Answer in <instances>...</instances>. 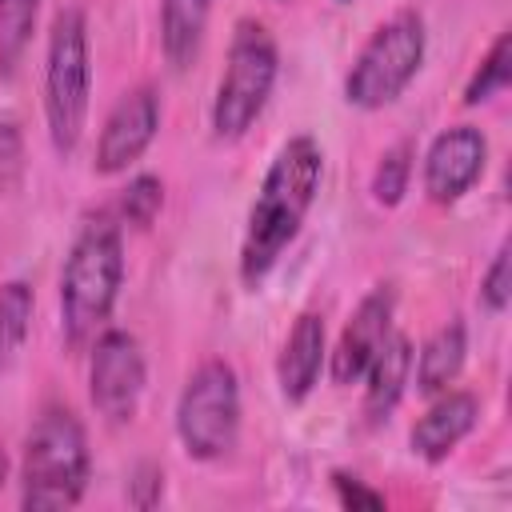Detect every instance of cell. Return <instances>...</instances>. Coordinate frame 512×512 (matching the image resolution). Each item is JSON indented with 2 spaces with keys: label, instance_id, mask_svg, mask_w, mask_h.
I'll return each instance as SVG.
<instances>
[{
  "label": "cell",
  "instance_id": "cell-1",
  "mask_svg": "<svg viewBox=\"0 0 512 512\" xmlns=\"http://www.w3.org/2000/svg\"><path fill=\"white\" fill-rule=\"evenodd\" d=\"M320 176H324V152L312 136H292L280 144L248 208V228L240 244V280L248 288H260L264 276L284 256V248L300 236V224L320 192Z\"/></svg>",
  "mask_w": 512,
  "mask_h": 512
},
{
  "label": "cell",
  "instance_id": "cell-2",
  "mask_svg": "<svg viewBox=\"0 0 512 512\" xmlns=\"http://www.w3.org/2000/svg\"><path fill=\"white\" fill-rule=\"evenodd\" d=\"M120 284H124L120 220L96 216L80 228L60 268V328L72 348H88L108 328Z\"/></svg>",
  "mask_w": 512,
  "mask_h": 512
},
{
  "label": "cell",
  "instance_id": "cell-3",
  "mask_svg": "<svg viewBox=\"0 0 512 512\" xmlns=\"http://www.w3.org/2000/svg\"><path fill=\"white\" fill-rule=\"evenodd\" d=\"M92 476V452L88 432L76 420V412L52 404L36 416V424L24 436L20 456V508L48 512V508H72L80 504Z\"/></svg>",
  "mask_w": 512,
  "mask_h": 512
},
{
  "label": "cell",
  "instance_id": "cell-4",
  "mask_svg": "<svg viewBox=\"0 0 512 512\" xmlns=\"http://www.w3.org/2000/svg\"><path fill=\"white\" fill-rule=\"evenodd\" d=\"M92 104V56H88V20L80 8H60L48 28L44 52V120L48 140L60 156L76 152Z\"/></svg>",
  "mask_w": 512,
  "mask_h": 512
},
{
  "label": "cell",
  "instance_id": "cell-5",
  "mask_svg": "<svg viewBox=\"0 0 512 512\" xmlns=\"http://www.w3.org/2000/svg\"><path fill=\"white\" fill-rule=\"evenodd\" d=\"M424 48H428V32H424L420 12H412V8L396 12L364 40L356 60L348 64L344 100L364 112L388 108L416 80V72L424 64Z\"/></svg>",
  "mask_w": 512,
  "mask_h": 512
},
{
  "label": "cell",
  "instance_id": "cell-6",
  "mask_svg": "<svg viewBox=\"0 0 512 512\" xmlns=\"http://www.w3.org/2000/svg\"><path fill=\"white\" fill-rule=\"evenodd\" d=\"M280 76V52L260 20H240L228 44L224 76L212 96V132L220 140H240L264 112Z\"/></svg>",
  "mask_w": 512,
  "mask_h": 512
},
{
  "label": "cell",
  "instance_id": "cell-7",
  "mask_svg": "<svg viewBox=\"0 0 512 512\" xmlns=\"http://www.w3.org/2000/svg\"><path fill=\"white\" fill-rule=\"evenodd\" d=\"M176 436L192 460H220L240 436V376L228 360H204L180 388Z\"/></svg>",
  "mask_w": 512,
  "mask_h": 512
},
{
  "label": "cell",
  "instance_id": "cell-8",
  "mask_svg": "<svg viewBox=\"0 0 512 512\" xmlns=\"http://www.w3.org/2000/svg\"><path fill=\"white\" fill-rule=\"evenodd\" d=\"M148 384L144 348L124 328H104L88 344V396L108 424H128Z\"/></svg>",
  "mask_w": 512,
  "mask_h": 512
},
{
  "label": "cell",
  "instance_id": "cell-9",
  "mask_svg": "<svg viewBox=\"0 0 512 512\" xmlns=\"http://www.w3.org/2000/svg\"><path fill=\"white\" fill-rule=\"evenodd\" d=\"M156 132H160V96H156V88H152V84L128 88V92L112 104V112H108V120H104V128H100L92 168H96L100 176L128 172V168L148 152V144L156 140Z\"/></svg>",
  "mask_w": 512,
  "mask_h": 512
},
{
  "label": "cell",
  "instance_id": "cell-10",
  "mask_svg": "<svg viewBox=\"0 0 512 512\" xmlns=\"http://www.w3.org/2000/svg\"><path fill=\"white\" fill-rule=\"evenodd\" d=\"M488 140L476 124L444 128L424 152V192L432 204H456L484 172Z\"/></svg>",
  "mask_w": 512,
  "mask_h": 512
},
{
  "label": "cell",
  "instance_id": "cell-11",
  "mask_svg": "<svg viewBox=\"0 0 512 512\" xmlns=\"http://www.w3.org/2000/svg\"><path fill=\"white\" fill-rule=\"evenodd\" d=\"M392 316H396V288L392 284H376L356 304V312L348 316L336 348L328 352V372H332L336 384H356L364 376L368 360L376 356V348L392 332Z\"/></svg>",
  "mask_w": 512,
  "mask_h": 512
},
{
  "label": "cell",
  "instance_id": "cell-12",
  "mask_svg": "<svg viewBox=\"0 0 512 512\" xmlns=\"http://www.w3.org/2000/svg\"><path fill=\"white\" fill-rule=\"evenodd\" d=\"M328 364V336L320 312H300L276 356V384L288 404H304Z\"/></svg>",
  "mask_w": 512,
  "mask_h": 512
},
{
  "label": "cell",
  "instance_id": "cell-13",
  "mask_svg": "<svg viewBox=\"0 0 512 512\" xmlns=\"http://www.w3.org/2000/svg\"><path fill=\"white\" fill-rule=\"evenodd\" d=\"M476 420H480V400L472 392H464V388H444V392H436L432 408L412 424L408 444H412V452L420 460L440 464L476 428Z\"/></svg>",
  "mask_w": 512,
  "mask_h": 512
},
{
  "label": "cell",
  "instance_id": "cell-14",
  "mask_svg": "<svg viewBox=\"0 0 512 512\" xmlns=\"http://www.w3.org/2000/svg\"><path fill=\"white\" fill-rule=\"evenodd\" d=\"M412 340L404 336V332H388L384 336V344L376 348V356L368 360V368H364V416L368 420H384L396 404H400V396H404V388H408V380H412Z\"/></svg>",
  "mask_w": 512,
  "mask_h": 512
},
{
  "label": "cell",
  "instance_id": "cell-15",
  "mask_svg": "<svg viewBox=\"0 0 512 512\" xmlns=\"http://www.w3.org/2000/svg\"><path fill=\"white\" fill-rule=\"evenodd\" d=\"M464 356H468V332L460 320H448L444 328H436L424 348L412 356V368H416V392L424 396H436L444 388L456 384L460 368H464Z\"/></svg>",
  "mask_w": 512,
  "mask_h": 512
},
{
  "label": "cell",
  "instance_id": "cell-16",
  "mask_svg": "<svg viewBox=\"0 0 512 512\" xmlns=\"http://www.w3.org/2000/svg\"><path fill=\"white\" fill-rule=\"evenodd\" d=\"M212 0H160V48L172 68H188L204 44Z\"/></svg>",
  "mask_w": 512,
  "mask_h": 512
},
{
  "label": "cell",
  "instance_id": "cell-17",
  "mask_svg": "<svg viewBox=\"0 0 512 512\" xmlns=\"http://www.w3.org/2000/svg\"><path fill=\"white\" fill-rule=\"evenodd\" d=\"M32 284L28 280H4L0 284V372L12 368V360L20 356L28 328H32Z\"/></svg>",
  "mask_w": 512,
  "mask_h": 512
},
{
  "label": "cell",
  "instance_id": "cell-18",
  "mask_svg": "<svg viewBox=\"0 0 512 512\" xmlns=\"http://www.w3.org/2000/svg\"><path fill=\"white\" fill-rule=\"evenodd\" d=\"M40 0H0V76H12L32 44Z\"/></svg>",
  "mask_w": 512,
  "mask_h": 512
},
{
  "label": "cell",
  "instance_id": "cell-19",
  "mask_svg": "<svg viewBox=\"0 0 512 512\" xmlns=\"http://www.w3.org/2000/svg\"><path fill=\"white\" fill-rule=\"evenodd\" d=\"M512 80V32H500L492 40V48L484 52V60L476 64L472 80L464 84V104L476 108V104H488L492 96H500Z\"/></svg>",
  "mask_w": 512,
  "mask_h": 512
},
{
  "label": "cell",
  "instance_id": "cell-20",
  "mask_svg": "<svg viewBox=\"0 0 512 512\" xmlns=\"http://www.w3.org/2000/svg\"><path fill=\"white\" fill-rule=\"evenodd\" d=\"M408 180H412V144L400 140L392 144L380 160H376V172H372V200L384 204V208H396L408 192Z\"/></svg>",
  "mask_w": 512,
  "mask_h": 512
},
{
  "label": "cell",
  "instance_id": "cell-21",
  "mask_svg": "<svg viewBox=\"0 0 512 512\" xmlns=\"http://www.w3.org/2000/svg\"><path fill=\"white\" fill-rule=\"evenodd\" d=\"M164 208V184L152 172H140L128 180V188L116 200V220L132 224V228H148L156 220V212Z\"/></svg>",
  "mask_w": 512,
  "mask_h": 512
},
{
  "label": "cell",
  "instance_id": "cell-22",
  "mask_svg": "<svg viewBox=\"0 0 512 512\" xmlns=\"http://www.w3.org/2000/svg\"><path fill=\"white\" fill-rule=\"evenodd\" d=\"M512 256H508V244H500L496 248V256H492V264L484 268V276H480V304L488 308V312H504L508 308V300H512Z\"/></svg>",
  "mask_w": 512,
  "mask_h": 512
},
{
  "label": "cell",
  "instance_id": "cell-23",
  "mask_svg": "<svg viewBox=\"0 0 512 512\" xmlns=\"http://www.w3.org/2000/svg\"><path fill=\"white\" fill-rule=\"evenodd\" d=\"M24 176V144H20V128L12 120H0V188L12 192Z\"/></svg>",
  "mask_w": 512,
  "mask_h": 512
},
{
  "label": "cell",
  "instance_id": "cell-24",
  "mask_svg": "<svg viewBox=\"0 0 512 512\" xmlns=\"http://www.w3.org/2000/svg\"><path fill=\"white\" fill-rule=\"evenodd\" d=\"M332 492H336V500H340V508H384V492H376V488H368L360 476H352V472H344V468H336L332 472Z\"/></svg>",
  "mask_w": 512,
  "mask_h": 512
},
{
  "label": "cell",
  "instance_id": "cell-25",
  "mask_svg": "<svg viewBox=\"0 0 512 512\" xmlns=\"http://www.w3.org/2000/svg\"><path fill=\"white\" fill-rule=\"evenodd\" d=\"M160 496H164V472L152 468V464H140L136 476L128 480V504H136V508H152Z\"/></svg>",
  "mask_w": 512,
  "mask_h": 512
}]
</instances>
